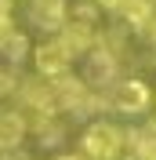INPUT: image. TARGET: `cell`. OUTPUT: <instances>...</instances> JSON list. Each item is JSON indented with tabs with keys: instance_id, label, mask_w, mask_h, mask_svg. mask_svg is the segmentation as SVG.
<instances>
[{
	"instance_id": "5b68a950",
	"label": "cell",
	"mask_w": 156,
	"mask_h": 160,
	"mask_svg": "<svg viewBox=\"0 0 156 160\" xmlns=\"http://www.w3.org/2000/svg\"><path fill=\"white\" fill-rule=\"evenodd\" d=\"M138 160H156V146H142L138 149Z\"/></svg>"
},
{
	"instance_id": "52a82bcc",
	"label": "cell",
	"mask_w": 156,
	"mask_h": 160,
	"mask_svg": "<svg viewBox=\"0 0 156 160\" xmlns=\"http://www.w3.org/2000/svg\"><path fill=\"white\" fill-rule=\"evenodd\" d=\"M58 160H84V157H58Z\"/></svg>"
},
{
	"instance_id": "8992f818",
	"label": "cell",
	"mask_w": 156,
	"mask_h": 160,
	"mask_svg": "<svg viewBox=\"0 0 156 160\" xmlns=\"http://www.w3.org/2000/svg\"><path fill=\"white\" fill-rule=\"evenodd\" d=\"M102 4H109V8H116V11H120V8L127 4V0H102Z\"/></svg>"
},
{
	"instance_id": "7a4b0ae2",
	"label": "cell",
	"mask_w": 156,
	"mask_h": 160,
	"mask_svg": "<svg viewBox=\"0 0 156 160\" xmlns=\"http://www.w3.org/2000/svg\"><path fill=\"white\" fill-rule=\"evenodd\" d=\"M73 55H76V48H73L66 37L44 40V44L37 48V69H40V77H47V80L66 77L69 66H73Z\"/></svg>"
},
{
	"instance_id": "277c9868",
	"label": "cell",
	"mask_w": 156,
	"mask_h": 160,
	"mask_svg": "<svg viewBox=\"0 0 156 160\" xmlns=\"http://www.w3.org/2000/svg\"><path fill=\"white\" fill-rule=\"evenodd\" d=\"M33 18L44 29H62L69 22V4L66 0H33Z\"/></svg>"
},
{
	"instance_id": "6da1fadb",
	"label": "cell",
	"mask_w": 156,
	"mask_h": 160,
	"mask_svg": "<svg viewBox=\"0 0 156 160\" xmlns=\"http://www.w3.org/2000/svg\"><path fill=\"white\" fill-rule=\"evenodd\" d=\"M80 149H84V160H116L120 149H124V131L113 128L109 120H95L84 131Z\"/></svg>"
},
{
	"instance_id": "3957f363",
	"label": "cell",
	"mask_w": 156,
	"mask_h": 160,
	"mask_svg": "<svg viewBox=\"0 0 156 160\" xmlns=\"http://www.w3.org/2000/svg\"><path fill=\"white\" fill-rule=\"evenodd\" d=\"M149 84L138 77H127L120 80L116 88H113V106H116L120 113H145L149 109Z\"/></svg>"
}]
</instances>
